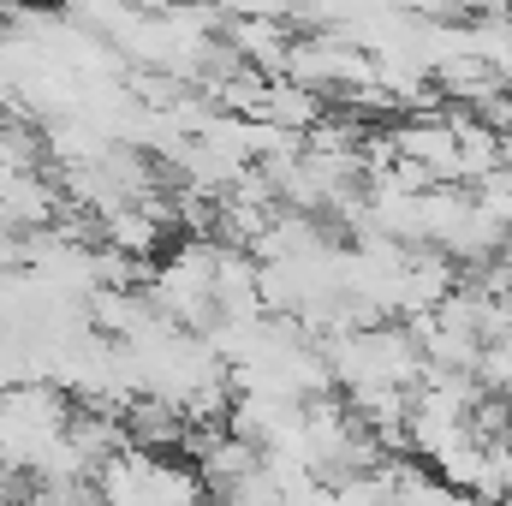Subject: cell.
<instances>
[{"mask_svg":"<svg viewBox=\"0 0 512 506\" xmlns=\"http://www.w3.org/2000/svg\"><path fill=\"white\" fill-rule=\"evenodd\" d=\"M42 137L30 126H12V120H0V167H12V173H36V161H42V149H36Z\"/></svg>","mask_w":512,"mask_h":506,"instance_id":"1","label":"cell"},{"mask_svg":"<svg viewBox=\"0 0 512 506\" xmlns=\"http://www.w3.org/2000/svg\"><path fill=\"white\" fill-rule=\"evenodd\" d=\"M501 447H507V459H512V423H507V429H501Z\"/></svg>","mask_w":512,"mask_h":506,"instance_id":"2","label":"cell"}]
</instances>
